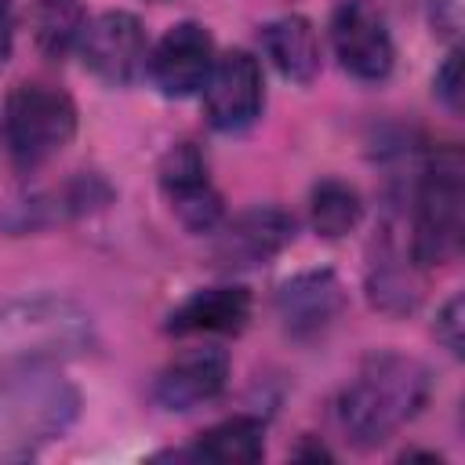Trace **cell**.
I'll return each instance as SVG.
<instances>
[{
  "instance_id": "6da1fadb",
  "label": "cell",
  "mask_w": 465,
  "mask_h": 465,
  "mask_svg": "<svg viewBox=\"0 0 465 465\" xmlns=\"http://www.w3.org/2000/svg\"><path fill=\"white\" fill-rule=\"evenodd\" d=\"M432 392V374L403 352H371L334 400V418L349 443L381 447L421 414Z\"/></svg>"
},
{
  "instance_id": "7a4b0ae2",
  "label": "cell",
  "mask_w": 465,
  "mask_h": 465,
  "mask_svg": "<svg viewBox=\"0 0 465 465\" xmlns=\"http://www.w3.org/2000/svg\"><path fill=\"white\" fill-rule=\"evenodd\" d=\"M94 345V316L65 294H29L0 305V378L80 360Z\"/></svg>"
},
{
  "instance_id": "3957f363",
  "label": "cell",
  "mask_w": 465,
  "mask_h": 465,
  "mask_svg": "<svg viewBox=\"0 0 465 465\" xmlns=\"http://www.w3.org/2000/svg\"><path fill=\"white\" fill-rule=\"evenodd\" d=\"M80 418V392L51 367L0 378V461L36 458Z\"/></svg>"
},
{
  "instance_id": "277c9868",
  "label": "cell",
  "mask_w": 465,
  "mask_h": 465,
  "mask_svg": "<svg viewBox=\"0 0 465 465\" xmlns=\"http://www.w3.org/2000/svg\"><path fill=\"white\" fill-rule=\"evenodd\" d=\"M465 236V156L458 145H440L425 156L414 185L411 258L418 269L458 258Z\"/></svg>"
},
{
  "instance_id": "5b68a950",
  "label": "cell",
  "mask_w": 465,
  "mask_h": 465,
  "mask_svg": "<svg viewBox=\"0 0 465 465\" xmlns=\"http://www.w3.org/2000/svg\"><path fill=\"white\" fill-rule=\"evenodd\" d=\"M0 134L11 163L29 174L51 163L76 134V102L40 80L15 84L4 98V116H0Z\"/></svg>"
},
{
  "instance_id": "8992f818",
  "label": "cell",
  "mask_w": 465,
  "mask_h": 465,
  "mask_svg": "<svg viewBox=\"0 0 465 465\" xmlns=\"http://www.w3.org/2000/svg\"><path fill=\"white\" fill-rule=\"evenodd\" d=\"M298 222L283 207L258 203L240 211L236 218H222L211 240V265L222 272H247L269 265L294 243Z\"/></svg>"
},
{
  "instance_id": "52a82bcc",
  "label": "cell",
  "mask_w": 465,
  "mask_h": 465,
  "mask_svg": "<svg viewBox=\"0 0 465 465\" xmlns=\"http://www.w3.org/2000/svg\"><path fill=\"white\" fill-rule=\"evenodd\" d=\"M331 47H334L338 65L363 84L385 80L396 62V44H392L385 11L374 0H338L334 4Z\"/></svg>"
},
{
  "instance_id": "ba28073f",
  "label": "cell",
  "mask_w": 465,
  "mask_h": 465,
  "mask_svg": "<svg viewBox=\"0 0 465 465\" xmlns=\"http://www.w3.org/2000/svg\"><path fill=\"white\" fill-rule=\"evenodd\" d=\"M76 51L91 76L109 87H127L145 73L149 40L131 11H102L84 25Z\"/></svg>"
},
{
  "instance_id": "9c48e42d",
  "label": "cell",
  "mask_w": 465,
  "mask_h": 465,
  "mask_svg": "<svg viewBox=\"0 0 465 465\" xmlns=\"http://www.w3.org/2000/svg\"><path fill=\"white\" fill-rule=\"evenodd\" d=\"M262 109H265V80H262L258 58L240 47L218 54L203 84L207 124L222 134H240L258 124Z\"/></svg>"
},
{
  "instance_id": "30bf717a",
  "label": "cell",
  "mask_w": 465,
  "mask_h": 465,
  "mask_svg": "<svg viewBox=\"0 0 465 465\" xmlns=\"http://www.w3.org/2000/svg\"><path fill=\"white\" fill-rule=\"evenodd\" d=\"M214 36L207 25L185 18L174 22L145 58V76L163 98H189L203 91L214 69Z\"/></svg>"
},
{
  "instance_id": "8fae6325",
  "label": "cell",
  "mask_w": 465,
  "mask_h": 465,
  "mask_svg": "<svg viewBox=\"0 0 465 465\" xmlns=\"http://www.w3.org/2000/svg\"><path fill=\"white\" fill-rule=\"evenodd\" d=\"M160 193L189 232H214L225 218L222 193L211 182L207 156L193 142H178L160 160Z\"/></svg>"
},
{
  "instance_id": "7c38bea8",
  "label": "cell",
  "mask_w": 465,
  "mask_h": 465,
  "mask_svg": "<svg viewBox=\"0 0 465 465\" xmlns=\"http://www.w3.org/2000/svg\"><path fill=\"white\" fill-rule=\"evenodd\" d=\"M113 200V185L94 174V171H76L73 178H65L62 185H51V189H40L18 203H11L0 218V225L11 232V236H22V232H40V229H54V225H65L73 218H84L91 211H102L105 203Z\"/></svg>"
},
{
  "instance_id": "4fadbf2b",
  "label": "cell",
  "mask_w": 465,
  "mask_h": 465,
  "mask_svg": "<svg viewBox=\"0 0 465 465\" xmlns=\"http://www.w3.org/2000/svg\"><path fill=\"white\" fill-rule=\"evenodd\" d=\"M345 312V287L331 269H302L276 287V316L294 341L323 338Z\"/></svg>"
},
{
  "instance_id": "5bb4252c",
  "label": "cell",
  "mask_w": 465,
  "mask_h": 465,
  "mask_svg": "<svg viewBox=\"0 0 465 465\" xmlns=\"http://www.w3.org/2000/svg\"><path fill=\"white\" fill-rule=\"evenodd\" d=\"M225 385H229V352L222 345H193L156 374L153 400L163 411H196L218 400Z\"/></svg>"
},
{
  "instance_id": "9a60e30c",
  "label": "cell",
  "mask_w": 465,
  "mask_h": 465,
  "mask_svg": "<svg viewBox=\"0 0 465 465\" xmlns=\"http://www.w3.org/2000/svg\"><path fill=\"white\" fill-rule=\"evenodd\" d=\"M367 298L385 316H407L421 302V269L414 265L411 251L400 243L392 225H381L371 243Z\"/></svg>"
},
{
  "instance_id": "2e32d148",
  "label": "cell",
  "mask_w": 465,
  "mask_h": 465,
  "mask_svg": "<svg viewBox=\"0 0 465 465\" xmlns=\"http://www.w3.org/2000/svg\"><path fill=\"white\" fill-rule=\"evenodd\" d=\"M251 291L240 283L200 287L182 298L171 312L163 331L167 334H240L251 320Z\"/></svg>"
},
{
  "instance_id": "e0dca14e",
  "label": "cell",
  "mask_w": 465,
  "mask_h": 465,
  "mask_svg": "<svg viewBox=\"0 0 465 465\" xmlns=\"http://www.w3.org/2000/svg\"><path fill=\"white\" fill-rule=\"evenodd\" d=\"M265 454V425L254 414H232L211 429H203L185 450H174L171 458H193V461H214V465H254Z\"/></svg>"
},
{
  "instance_id": "ac0fdd59",
  "label": "cell",
  "mask_w": 465,
  "mask_h": 465,
  "mask_svg": "<svg viewBox=\"0 0 465 465\" xmlns=\"http://www.w3.org/2000/svg\"><path fill=\"white\" fill-rule=\"evenodd\" d=\"M262 51L280 69V76L294 84H309L320 73V40L309 18L280 15L262 25Z\"/></svg>"
},
{
  "instance_id": "d6986e66",
  "label": "cell",
  "mask_w": 465,
  "mask_h": 465,
  "mask_svg": "<svg viewBox=\"0 0 465 465\" xmlns=\"http://www.w3.org/2000/svg\"><path fill=\"white\" fill-rule=\"evenodd\" d=\"M363 218V200L360 193L341 182V178H320L309 193V225L323 240H341L349 236Z\"/></svg>"
},
{
  "instance_id": "ffe728a7",
  "label": "cell",
  "mask_w": 465,
  "mask_h": 465,
  "mask_svg": "<svg viewBox=\"0 0 465 465\" xmlns=\"http://www.w3.org/2000/svg\"><path fill=\"white\" fill-rule=\"evenodd\" d=\"M33 44L44 58H65L69 51H76L80 33L87 25V15L80 7V0H36L33 4Z\"/></svg>"
},
{
  "instance_id": "44dd1931",
  "label": "cell",
  "mask_w": 465,
  "mask_h": 465,
  "mask_svg": "<svg viewBox=\"0 0 465 465\" xmlns=\"http://www.w3.org/2000/svg\"><path fill=\"white\" fill-rule=\"evenodd\" d=\"M432 87H436V98H440L450 113L461 109V51H458V47H450L447 58L440 62V69H436V76H432Z\"/></svg>"
},
{
  "instance_id": "7402d4cb",
  "label": "cell",
  "mask_w": 465,
  "mask_h": 465,
  "mask_svg": "<svg viewBox=\"0 0 465 465\" xmlns=\"http://www.w3.org/2000/svg\"><path fill=\"white\" fill-rule=\"evenodd\" d=\"M436 341L450 352V356H461V294H450L443 302V309L436 312Z\"/></svg>"
},
{
  "instance_id": "603a6c76",
  "label": "cell",
  "mask_w": 465,
  "mask_h": 465,
  "mask_svg": "<svg viewBox=\"0 0 465 465\" xmlns=\"http://www.w3.org/2000/svg\"><path fill=\"white\" fill-rule=\"evenodd\" d=\"M461 7H465V0H432V11H429L432 33L443 36V40H458V33H461Z\"/></svg>"
},
{
  "instance_id": "cb8c5ba5",
  "label": "cell",
  "mask_w": 465,
  "mask_h": 465,
  "mask_svg": "<svg viewBox=\"0 0 465 465\" xmlns=\"http://www.w3.org/2000/svg\"><path fill=\"white\" fill-rule=\"evenodd\" d=\"M15 47V15H11V0H0V69L7 65Z\"/></svg>"
}]
</instances>
